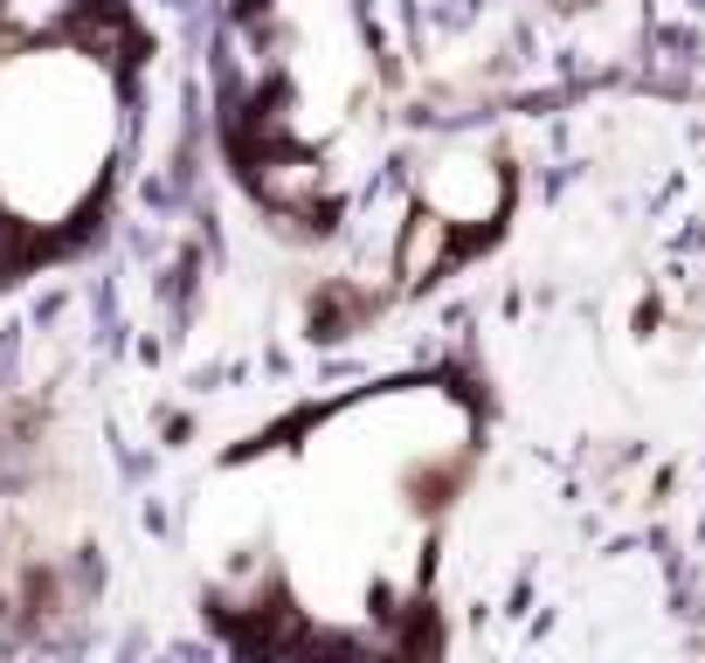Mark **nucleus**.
<instances>
[{
	"mask_svg": "<svg viewBox=\"0 0 705 663\" xmlns=\"http://www.w3.org/2000/svg\"><path fill=\"white\" fill-rule=\"evenodd\" d=\"M464 463V408L436 387H380L353 394L298 443H270L256 457H236L242 484L256 498L236 505V533H222L201 560L228 574V595L256 609L263 595L298 601L304 636L318 642V622L380 615V601L408 595V566L429 553V533L456 498Z\"/></svg>",
	"mask_w": 705,
	"mask_h": 663,
	"instance_id": "nucleus-1",
	"label": "nucleus"
},
{
	"mask_svg": "<svg viewBox=\"0 0 705 663\" xmlns=\"http://www.w3.org/2000/svg\"><path fill=\"white\" fill-rule=\"evenodd\" d=\"M125 139V77L90 42H35L0 63V283L63 250L104 207Z\"/></svg>",
	"mask_w": 705,
	"mask_h": 663,
	"instance_id": "nucleus-2",
	"label": "nucleus"
}]
</instances>
